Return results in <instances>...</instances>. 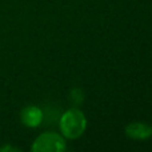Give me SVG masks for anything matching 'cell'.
Masks as SVG:
<instances>
[{"label":"cell","instance_id":"1","mask_svg":"<svg viewBox=\"0 0 152 152\" xmlns=\"http://www.w3.org/2000/svg\"><path fill=\"white\" fill-rule=\"evenodd\" d=\"M87 126L86 118L83 112L79 110H69L61 116L60 119V129L63 135L68 139H76L84 132Z\"/></svg>","mask_w":152,"mask_h":152},{"label":"cell","instance_id":"5","mask_svg":"<svg viewBox=\"0 0 152 152\" xmlns=\"http://www.w3.org/2000/svg\"><path fill=\"white\" fill-rule=\"evenodd\" d=\"M71 99H72V102L74 103H76V104H80V103L83 102V92H81L80 89H77V88L72 89Z\"/></svg>","mask_w":152,"mask_h":152},{"label":"cell","instance_id":"2","mask_svg":"<svg viewBox=\"0 0 152 152\" xmlns=\"http://www.w3.org/2000/svg\"><path fill=\"white\" fill-rule=\"evenodd\" d=\"M66 150V142L58 134L47 132L43 134L34 142V152H63Z\"/></svg>","mask_w":152,"mask_h":152},{"label":"cell","instance_id":"6","mask_svg":"<svg viewBox=\"0 0 152 152\" xmlns=\"http://www.w3.org/2000/svg\"><path fill=\"white\" fill-rule=\"evenodd\" d=\"M4 151H19V150H18V148L10 147V145H4V147H0V152H4Z\"/></svg>","mask_w":152,"mask_h":152},{"label":"cell","instance_id":"4","mask_svg":"<svg viewBox=\"0 0 152 152\" xmlns=\"http://www.w3.org/2000/svg\"><path fill=\"white\" fill-rule=\"evenodd\" d=\"M126 134L128 137L135 140H144L152 136V127L144 123H131L126 127Z\"/></svg>","mask_w":152,"mask_h":152},{"label":"cell","instance_id":"3","mask_svg":"<svg viewBox=\"0 0 152 152\" xmlns=\"http://www.w3.org/2000/svg\"><path fill=\"white\" fill-rule=\"evenodd\" d=\"M20 118L24 126L34 128L43 121V112L40 108L35 107V105H29V107H26L21 111Z\"/></svg>","mask_w":152,"mask_h":152}]
</instances>
